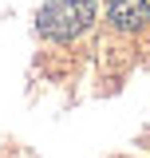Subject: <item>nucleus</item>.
I'll return each instance as SVG.
<instances>
[{
	"instance_id": "nucleus-1",
	"label": "nucleus",
	"mask_w": 150,
	"mask_h": 158,
	"mask_svg": "<svg viewBox=\"0 0 150 158\" xmlns=\"http://www.w3.org/2000/svg\"><path fill=\"white\" fill-rule=\"evenodd\" d=\"M95 20V0H48L36 16V32L48 40H75Z\"/></svg>"
},
{
	"instance_id": "nucleus-2",
	"label": "nucleus",
	"mask_w": 150,
	"mask_h": 158,
	"mask_svg": "<svg viewBox=\"0 0 150 158\" xmlns=\"http://www.w3.org/2000/svg\"><path fill=\"white\" fill-rule=\"evenodd\" d=\"M107 16H111V24L119 32H134V28H142L150 20V4L146 0H111Z\"/></svg>"
}]
</instances>
